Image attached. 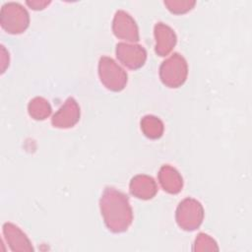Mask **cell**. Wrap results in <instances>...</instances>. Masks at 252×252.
Returning a JSON list of instances; mask_svg holds the SVG:
<instances>
[{
    "instance_id": "obj_1",
    "label": "cell",
    "mask_w": 252,
    "mask_h": 252,
    "mask_svg": "<svg viewBox=\"0 0 252 252\" xmlns=\"http://www.w3.org/2000/svg\"><path fill=\"white\" fill-rule=\"evenodd\" d=\"M99 208L106 227L114 233L126 231L133 221V211L128 196L113 187L104 189Z\"/></svg>"
},
{
    "instance_id": "obj_2",
    "label": "cell",
    "mask_w": 252,
    "mask_h": 252,
    "mask_svg": "<svg viewBox=\"0 0 252 252\" xmlns=\"http://www.w3.org/2000/svg\"><path fill=\"white\" fill-rule=\"evenodd\" d=\"M2 29L11 34L24 32L30 25V15L23 5L16 2L5 3L0 12Z\"/></svg>"
},
{
    "instance_id": "obj_3",
    "label": "cell",
    "mask_w": 252,
    "mask_h": 252,
    "mask_svg": "<svg viewBox=\"0 0 252 252\" xmlns=\"http://www.w3.org/2000/svg\"><path fill=\"white\" fill-rule=\"evenodd\" d=\"M187 75V62L179 53H173L159 67V78L162 84L168 88L181 87L185 83Z\"/></svg>"
},
{
    "instance_id": "obj_4",
    "label": "cell",
    "mask_w": 252,
    "mask_h": 252,
    "mask_svg": "<svg viewBox=\"0 0 252 252\" xmlns=\"http://www.w3.org/2000/svg\"><path fill=\"white\" fill-rule=\"evenodd\" d=\"M204 209L202 204L193 198L182 200L175 213V220L178 226L186 231L197 229L203 222Z\"/></svg>"
},
{
    "instance_id": "obj_5",
    "label": "cell",
    "mask_w": 252,
    "mask_h": 252,
    "mask_svg": "<svg viewBox=\"0 0 252 252\" xmlns=\"http://www.w3.org/2000/svg\"><path fill=\"white\" fill-rule=\"evenodd\" d=\"M98 76L102 85L112 91L120 92L127 84V73L112 58L102 56L98 62Z\"/></svg>"
},
{
    "instance_id": "obj_6",
    "label": "cell",
    "mask_w": 252,
    "mask_h": 252,
    "mask_svg": "<svg viewBox=\"0 0 252 252\" xmlns=\"http://www.w3.org/2000/svg\"><path fill=\"white\" fill-rule=\"evenodd\" d=\"M116 57L127 68L136 70L141 68L147 60L146 49L139 44L119 42L116 44Z\"/></svg>"
},
{
    "instance_id": "obj_7",
    "label": "cell",
    "mask_w": 252,
    "mask_h": 252,
    "mask_svg": "<svg viewBox=\"0 0 252 252\" xmlns=\"http://www.w3.org/2000/svg\"><path fill=\"white\" fill-rule=\"evenodd\" d=\"M112 32L120 39L136 42L139 41V30L135 20L125 11L118 10L112 21Z\"/></svg>"
},
{
    "instance_id": "obj_8",
    "label": "cell",
    "mask_w": 252,
    "mask_h": 252,
    "mask_svg": "<svg viewBox=\"0 0 252 252\" xmlns=\"http://www.w3.org/2000/svg\"><path fill=\"white\" fill-rule=\"evenodd\" d=\"M80 106L74 97H68L64 104L54 113L51 123L56 128H71L80 120Z\"/></svg>"
},
{
    "instance_id": "obj_9",
    "label": "cell",
    "mask_w": 252,
    "mask_h": 252,
    "mask_svg": "<svg viewBox=\"0 0 252 252\" xmlns=\"http://www.w3.org/2000/svg\"><path fill=\"white\" fill-rule=\"evenodd\" d=\"M154 34L156 38V53L159 56L168 55L177 41L174 31L163 23H157L154 28Z\"/></svg>"
},
{
    "instance_id": "obj_10",
    "label": "cell",
    "mask_w": 252,
    "mask_h": 252,
    "mask_svg": "<svg viewBox=\"0 0 252 252\" xmlns=\"http://www.w3.org/2000/svg\"><path fill=\"white\" fill-rule=\"evenodd\" d=\"M2 228L4 238L12 251L23 252L33 250L32 242L28 236L17 225L11 222H5Z\"/></svg>"
},
{
    "instance_id": "obj_11",
    "label": "cell",
    "mask_w": 252,
    "mask_h": 252,
    "mask_svg": "<svg viewBox=\"0 0 252 252\" xmlns=\"http://www.w3.org/2000/svg\"><path fill=\"white\" fill-rule=\"evenodd\" d=\"M130 192L133 196L142 200H150L156 196L158 186L153 177L146 174L134 176L130 181Z\"/></svg>"
},
{
    "instance_id": "obj_12",
    "label": "cell",
    "mask_w": 252,
    "mask_h": 252,
    "mask_svg": "<svg viewBox=\"0 0 252 252\" xmlns=\"http://www.w3.org/2000/svg\"><path fill=\"white\" fill-rule=\"evenodd\" d=\"M158 178L161 188L169 194H177L182 190V176L176 168L169 164H164L160 167Z\"/></svg>"
},
{
    "instance_id": "obj_13",
    "label": "cell",
    "mask_w": 252,
    "mask_h": 252,
    "mask_svg": "<svg viewBox=\"0 0 252 252\" xmlns=\"http://www.w3.org/2000/svg\"><path fill=\"white\" fill-rule=\"evenodd\" d=\"M141 130L150 139H158L162 136L164 126L162 121L155 115H146L141 119Z\"/></svg>"
},
{
    "instance_id": "obj_14",
    "label": "cell",
    "mask_w": 252,
    "mask_h": 252,
    "mask_svg": "<svg viewBox=\"0 0 252 252\" xmlns=\"http://www.w3.org/2000/svg\"><path fill=\"white\" fill-rule=\"evenodd\" d=\"M28 111L34 120H44L51 114L52 109L48 100L41 96H35L30 101Z\"/></svg>"
},
{
    "instance_id": "obj_15",
    "label": "cell",
    "mask_w": 252,
    "mask_h": 252,
    "mask_svg": "<svg viewBox=\"0 0 252 252\" xmlns=\"http://www.w3.org/2000/svg\"><path fill=\"white\" fill-rule=\"evenodd\" d=\"M194 251L207 252V251H218L219 247L215 239L206 233H199L194 242Z\"/></svg>"
},
{
    "instance_id": "obj_16",
    "label": "cell",
    "mask_w": 252,
    "mask_h": 252,
    "mask_svg": "<svg viewBox=\"0 0 252 252\" xmlns=\"http://www.w3.org/2000/svg\"><path fill=\"white\" fill-rule=\"evenodd\" d=\"M163 3L169 12L176 15L189 12L196 4V2L192 0H166Z\"/></svg>"
},
{
    "instance_id": "obj_17",
    "label": "cell",
    "mask_w": 252,
    "mask_h": 252,
    "mask_svg": "<svg viewBox=\"0 0 252 252\" xmlns=\"http://www.w3.org/2000/svg\"><path fill=\"white\" fill-rule=\"evenodd\" d=\"M50 4V1H38V0H34V1H27V5L31 7V9L32 10H42L44 9L46 6H48Z\"/></svg>"
}]
</instances>
